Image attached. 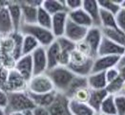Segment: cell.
Segmentation results:
<instances>
[{
  "label": "cell",
  "mask_w": 125,
  "mask_h": 115,
  "mask_svg": "<svg viewBox=\"0 0 125 115\" xmlns=\"http://www.w3.org/2000/svg\"><path fill=\"white\" fill-rule=\"evenodd\" d=\"M57 93L65 94L75 78V75L67 66H56L47 71Z\"/></svg>",
  "instance_id": "1"
},
{
  "label": "cell",
  "mask_w": 125,
  "mask_h": 115,
  "mask_svg": "<svg viewBox=\"0 0 125 115\" xmlns=\"http://www.w3.org/2000/svg\"><path fill=\"white\" fill-rule=\"evenodd\" d=\"M19 33H21L23 36L28 35L34 38L38 41L39 45L44 48H47L56 39L51 30L43 28L37 24H22Z\"/></svg>",
  "instance_id": "2"
},
{
  "label": "cell",
  "mask_w": 125,
  "mask_h": 115,
  "mask_svg": "<svg viewBox=\"0 0 125 115\" xmlns=\"http://www.w3.org/2000/svg\"><path fill=\"white\" fill-rule=\"evenodd\" d=\"M34 107H35V105L31 101L28 91L10 92L9 93L8 106L5 110L7 113L13 112V111L25 112L27 110H32Z\"/></svg>",
  "instance_id": "3"
},
{
  "label": "cell",
  "mask_w": 125,
  "mask_h": 115,
  "mask_svg": "<svg viewBox=\"0 0 125 115\" xmlns=\"http://www.w3.org/2000/svg\"><path fill=\"white\" fill-rule=\"evenodd\" d=\"M55 91L52 80L47 73L33 76L28 83V92L33 94H45Z\"/></svg>",
  "instance_id": "4"
},
{
  "label": "cell",
  "mask_w": 125,
  "mask_h": 115,
  "mask_svg": "<svg viewBox=\"0 0 125 115\" xmlns=\"http://www.w3.org/2000/svg\"><path fill=\"white\" fill-rule=\"evenodd\" d=\"M22 10V22L23 24H36L37 11L41 7L42 1H19Z\"/></svg>",
  "instance_id": "5"
},
{
  "label": "cell",
  "mask_w": 125,
  "mask_h": 115,
  "mask_svg": "<svg viewBox=\"0 0 125 115\" xmlns=\"http://www.w3.org/2000/svg\"><path fill=\"white\" fill-rule=\"evenodd\" d=\"M28 81H26L13 68L9 71L6 82V91L10 92H26L28 91Z\"/></svg>",
  "instance_id": "6"
},
{
  "label": "cell",
  "mask_w": 125,
  "mask_h": 115,
  "mask_svg": "<svg viewBox=\"0 0 125 115\" xmlns=\"http://www.w3.org/2000/svg\"><path fill=\"white\" fill-rule=\"evenodd\" d=\"M102 56L123 57L125 56V47L103 37L97 52V57H102Z\"/></svg>",
  "instance_id": "7"
},
{
  "label": "cell",
  "mask_w": 125,
  "mask_h": 115,
  "mask_svg": "<svg viewBox=\"0 0 125 115\" xmlns=\"http://www.w3.org/2000/svg\"><path fill=\"white\" fill-rule=\"evenodd\" d=\"M122 57L116 56H102L96 57L94 60L92 73H99V72H106L107 70L116 67ZM91 73V74H92Z\"/></svg>",
  "instance_id": "8"
},
{
  "label": "cell",
  "mask_w": 125,
  "mask_h": 115,
  "mask_svg": "<svg viewBox=\"0 0 125 115\" xmlns=\"http://www.w3.org/2000/svg\"><path fill=\"white\" fill-rule=\"evenodd\" d=\"M31 56L32 59V65H33V76L47 73L48 61H47L46 49L40 46Z\"/></svg>",
  "instance_id": "9"
},
{
  "label": "cell",
  "mask_w": 125,
  "mask_h": 115,
  "mask_svg": "<svg viewBox=\"0 0 125 115\" xmlns=\"http://www.w3.org/2000/svg\"><path fill=\"white\" fill-rule=\"evenodd\" d=\"M102 38H103V33H102L101 28L92 27V28L88 29L87 35H86L84 40L89 45L94 59H95L97 57V52H98L100 43L102 41Z\"/></svg>",
  "instance_id": "10"
},
{
  "label": "cell",
  "mask_w": 125,
  "mask_h": 115,
  "mask_svg": "<svg viewBox=\"0 0 125 115\" xmlns=\"http://www.w3.org/2000/svg\"><path fill=\"white\" fill-rule=\"evenodd\" d=\"M8 2L6 1L0 9V38H7L14 33L12 21L10 19L8 9Z\"/></svg>",
  "instance_id": "11"
},
{
  "label": "cell",
  "mask_w": 125,
  "mask_h": 115,
  "mask_svg": "<svg viewBox=\"0 0 125 115\" xmlns=\"http://www.w3.org/2000/svg\"><path fill=\"white\" fill-rule=\"evenodd\" d=\"M87 32H88L87 28L79 26V25L75 24L74 22H73L71 19L68 18L65 33H64V37H66L71 41L74 42L76 44L78 42L84 40V38H85V37L87 35Z\"/></svg>",
  "instance_id": "12"
},
{
  "label": "cell",
  "mask_w": 125,
  "mask_h": 115,
  "mask_svg": "<svg viewBox=\"0 0 125 115\" xmlns=\"http://www.w3.org/2000/svg\"><path fill=\"white\" fill-rule=\"evenodd\" d=\"M13 69L20 74L26 81L29 82L33 77V65L31 55L22 56L17 61H15Z\"/></svg>",
  "instance_id": "13"
},
{
  "label": "cell",
  "mask_w": 125,
  "mask_h": 115,
  "mask_svg": "<svg viewBox=\"0 0 125 115\" xmlns=\"http://www.w3.org/2000/svg\"><path fill=\"white\" fill-rule=\"evenodd\" d=\"M50 115H72L69 108V99L66 95L57 93L52 105L48 107Z\"/></svg>",
  "instance_id": "14"
},
{
  "label": "cell",
  "mask_w": 125,
  "mask_h": 115,
  "mask_svg": "<svg viewBox=\"0 0 125 115\" xmlns=\"http://www.w3.org/2000/svg\"><path fill=\"white\" fill-rule=\"evenodd\" d=\"M68 18L69 17H68L67 12H61V13H58L52 15L51 31L53 34L55 38H58L64 36Z\"/></svg>",
  "instance_id": "15"
},
{
  "label": "cell",
  "mask_w": 125,
  "mask_h": 115,
  "mask_svg": "<svg viewBox=\"0 0 125 115\" xmlns=\"http://www.w3.org/2000/svg\"><path fill=\"white\" fill-rule=\"evenodd\" d=\"M82 9L88 13V15L93 20L94 27L101 28V24H100V8H99V5L97 3V0H83Z\"/></svg>",
  "instance_id": "16"
},
{
  "label": "cell",
  "mask_w": 125,
  "mask_h": 115,
  "mask_svg": "<svg viewBox=\"0 0 125 115\" xmlns=\"http://www.w3.org/2000/svg\"><path fill=\"white\" fill-rule=\"evenodd\" d=\"M8 9L10 13V19L12 21L14 33H19L20 28L23 24L22 22V10L19 1H9Z\"/></svg>",
  "instance_id": "17"
},
{
  "label": "cell",
  "mask_w": 125,
  "mask_h": 115,
  "mask_svg": "<svg viewBox=\"0 0 125 115\" xmlns=\"http://www.w3.org/2000/svg\"><path fill=\"white\" fill-rule=\"evenodd\" d=\"M68 16H69V19H71L75 24H77L79 26H82L84 28L90 29V28L94 27L93 20L91 19V17L88 15V13L82 8L79 9V10L68 13Z\"/></svg>",
  "instance_id": "18"
},
{
  "label": "cell",
  "mask_w": 125,
  "mask_h": 115,
  "mask_svg": "<svg viewBox=\"0 0 125 115\" xmlns=\"http://www.w3.org/2000/svg\"><path fill=\"white\" fill-rule=\"evenodd\" d=\"M45 49H46L47 61H48V70L52 69L56 66H59V58H60L61 50L59 48L57 41L54 40L51 45H49Z\"/></svg>",
  "instance_id": "19"
},
{
  "label": "cell",
  "mask_w": 125,
  "mask_h": 115,
  "mask_svg": "<svg viewBox=\"0 0 125 115\" xmlns=\"http://www.w3.org/2000/svg\"><path fill=\"white\" fill-rule=\"evenodd\" d=\"M87 84L91 90H100L106 89L107 81L105 72L99 73H92L87 77Z\"/></svg>",
  "instance_id": "20"
},
{
  "label": "cell",
  "mask_w": 125,
  "mask_h": 115,
  "mask_svg": "<svg viewBox=\"0 0 125 115\" xmlns=\"http://www.w3.org/2000/svg\"><path fill=\"white\" fill-rule=\"evenodd\" d=\"M28 93L35 106H42V107H46V108H48L53 103V101L56 97V94H57L56 91H52V92L45 93V94H33V93H30V92H28Z\"/></svg>",
  "instance_id": "21"
},
{
  "label": "cell",
  "mask_w": 125,
  "mask_h": 115,
  "mask_svg": "<svg viewBox=\"0 0 125 115\" xmlns=\"http://www.w3.org/2000/svg\"><path fill=\"white\" fill-rule=\"evenodd\" d=\"M108 92L106 89H100V90H91L90 99L88 102V105H90L96 113H99L100 106L102 105L103 101L108 96Z\"/></svg>",
  "instance_id": "22"
},
{
  "label": "cell",
  "mask_w": 125,
  "mask_h": 115,
  "mask_svg": "<svg viewBox=\"0 0 125 115\" xmlns=\"http://www.w3.org/2000/svg\"><path fill=\"white\" fill-rule=\"evenodd\" d=\"M69 108L72 115H95L96 112L88 105L69 100Z\"/></svg>",
  "instance_id": "23"
},
{
  "label": "cell",
  "mask_w": 125,
  "mask_h": 115,
  "mask_svg": "<svg viewBox=\"0 0 125 115\" xmlns=\"http://www.w3.org/2000/svg\"><path fill=\"white\" fill-rule=\"evenodd\" d=\"M41 7L52 15L61 12H67L65 7V0H43Z\"/></svg>",
  "instance_id": "24"
},
{
  "label": "cell",
  "mask_w": 125,
  "mask_h": 115,
  "mask_svg": "<svg viewBox=\"0 0 125 115\" xmlns=\"http://www.w3.org/2000/svg\"><path fill=\"white\" fill-rule=\"evenodd\" d=\"M40 45L38 41L31 36H23V42H22V56H29L31 55Z\"/></svg>",
  "instance_id": "25"
},
{
  "label": "cell",
  "mask_w": 125,
  "mask_h": 115,
  "mask_svg": "<svg viewBox=\"0 0 125 115\" xmlns=\"http://www.w3.org/2000/svg\"><path fill=\"white\" fill-rule=\"evenodd\" d=\"M121 1L122 0H97V3L101 10L116 15L121 10Z\"/></svg>",
  "instance_id": "26"
},
{
  "label": "cell",
  "mask_w": 125,
  "mask_h": 115,
  "mask_svg": "<svg viewBox=\"0 0 125 115\" xmlns=\"http://www.w3.org/2000/svg\"><path fill=\"white\" fill-rule=\"evenodd\" d=\"M100 24H101V28L119 30L116 24L115 15L101 9H100Z\"/></svg>",
  "instance_id": "27"
},
{
  "label": "cell",
  "mask_w": 125,
  "mask_h": 115,
  "mask_svg": "<svg viewBox=\"0 0 125 115\" xmlns=\"http://www.w3.org/2000/svg\"><path fill=\"white\" fill-rule=\"evenodd\" d=\"M101 29L103 33V37L125 47V35L122 32L119 30H114V29H105V28H101Z\"/></svg>",
  "instance_id": "28"
},
{
  "label": "cell",
  "mask_w": 125,
  "mask_h": 115,
  "mask_svg": "<svg viewBox=\"0 0 125 115\" xmlns=\"http://www.w3.org/2000/svg\"><path fill=\"white\" fill-rule=\"evenodd\" d=\"M100 115H116V109L115 105V96L108 95L106 97L99 110Z\"/></svg>",
  "instance_id": "29"
},
{
  "label": "cell",
  "mask_w": 125,
  "mask_h": 115,
  "mask_svg": "<svg viewBox=\"0 0 125 115\" xmlns=\"http://www.w3.org/2000/svg\"><path fill=\"white\" fill-rule=\"evenodd\" d=\"M52 15L50 14L47 11H45L42 7L38 8L37 11V19H36V24L41 26L43 28L51 30L52 27Z\"/></svg>",
  "instance_id": "30"
},
{
  "label": "cell",
  "mask_w": 125,
  "mask_h": 115,
  "mask_svg": "<svg viewBox=\"0 0 125 115\" xmlns=\"http://www.w3.org/2000/svg\"><path fill=\"white\" fill-rule=\"evenodd\" d=\"M92 60H94L93 58H90L86 55H84L79 51H77L76 49L71 53L70 55V63L68 66H79V65H83L86 64L89 62H91Z\"/></svg>",
  "instance_id": "31"
},
{
  "label": "cell",
  "mask_w": 125,
  "mask_h": 115,
  "mask_svg": "<svg viewBox=\"0 0 125 115\" xmlns=\"http://www.w3.org/2000/svg\"><path fill=\"white\" fill-rule=\"evenodd\" d=\"M87 86H88V84H87V78L75 76V78L73 79V81L72 82L69 89L67 90V92L64 95H66V97L70 100V98L73 96V94L76 90H78V89H80L82 87H87Z\"/></svg>",
  "instance_id": "32"
},
{
  "label": "cell",
  "mask_w": 125,
  "mask_h": 115,
  "mask_svg": "<svg viewBox=\"0 0 125 115\" xmlns=\"http://www.w3.org/2000/svg\"><path fill=\"white\" fill-rule=\"evenodd\" d=\"M90 95H91V89L88 86L82 87V88L76 90L73 94V96L70 98V100H73V101L78 102V103L88 104L89 99H90Z\"/></svg>",
  "instance_id": "33"
},
{
  "label": "cell",
  "mask_w": 125,
  "mask_h": 115,
  "mask_svg": "<svg viewBox=\"0 0 125 115\" xmlns=\"http://www.w3.org/2000/svg\"><path fill=\"white\" fill-rule=\"evenodd\" d=\"M58 45H59V48L61 50L62 53H67V54H71L72 52H73L75 49H76V44L74 42L71 41L69 38H67L66 37H60L58 38L55 39Z\"/></svg>",
  "instance_id": "34"
},
{
  "label": "cell",
  "mask_w": 125,
  "mask_h": 115,
  "mask_svg": "<svg viewBox=\"0 0 125 115\" xmlns=\"http://www.w3.org/2000/svg\"><path fill=\"white\" fill-rule=\"evenodd\" d=\"M124 83V79L120 76L116 80L113 81L112 83H109L106 86V91L108 92L109 95H118L120 93V90L122 88V85Z\"/></svg>",
  "instance_id": "35"
},
{
  "label": "cell",
  "mask_w": 125,
  "mask_h": 115,
  "mask_svg": "<svg viewBox=\"0 0 125 115\" xmlns=\"http://www.w3.org/2000/svg\"><path fill=\"white\" fill-rule=\"evenodd\" d=\"M115 105L116 109V115L125 114V96L123 95H115Z\"/></svg>",
  "instance_id": "36"
},
{
  "label": "cell",
  "mask_w": 125,
  "mask_h": 115,
  "mask_svg": "<svg viewBox=\"0 0 125 115\" xmlns=\"http://www.w3.org/2000/svg\"><path fill=\"white\" fill-rule=\"evenodd\" d=\"M83 0H65V7L68 13L82 8Z\"/></svg>",
  "instance_id": "37"
},
{
  "label": "cell",
  "mask_w": 125,
  "mask_h": 115,
  "mask_svg": "<svg viewBox=\"0 0 125 115\" xmlns=\"http://www.w3.org/2000/svg\"><path fill=\"white\" fill-rule=\"evenodd\" d=\"M115 20L117 27L125 35V9H121L115 15Z\"/></svg>",
  "instance_id": "38"
},
{
  "label": "cell",
  "mask_w": 125,
  "mask_h": 115,
  "mask_svg": "<svg viewBox=\"0 0 125 115\" xmlns=\"http://www.w3.org/2000/svg\"><path fill=\"white\" fill-rule=\"evenodd\" d=\"M105 76H106L107 84H109V83H112L113 81L116 80L117 78H119L120 77V72L117 69V67H113V68H111V69H109L105 72Z\"/></svg>",
  "instance_id": "39"
},
{
  "label": "cell",
  "mask_w": 125,
  "mask_h": 115,
  "mask_svg": "<svg viewBox=\"0 0 125 115\" xmlns=\"http://www.w3.org/2000/svg\"><path fill=\"white\" fill-rule=\"evenodd\" d=\"M76 50L79 51L80 53H82V54H84V55H86V56H88V57H90V58L94 59L92 51H91L89 45L87 44V42L85 41V40H82V41L76 43Z\"/></svg>",
  "instance_id": "40"
},
{
  "label": "cell",
  "mask_w": 125,
  "mask_h": 115,
  "mask_svg": "<svg viewBox=\"0 0 125 115\" xmlns=\"http://www.w3.org/2000/svg\"><path fill=\"white\" fill-rule=\"evenodd\" d=\"M9 102V93L0 88V108L6 109Z\"/></svg>",
  "instance_id": "41"
},
{
  "label": "cell",
  "mask_w": 125,
  "mask_h": 115,
  "mask_svg": "<svg viewBox=\"0 0 125 115\" xmlns=\"http://www.w3.org/2000/svg\"><path fill=\"white\" fill-rule=\"evenodd\" d=\"M31 111H32V115H50L48 108L42 107V106H35Z\"/></svg>",
  "instance_id": "42"
},
{
  "label": "cell",
  "mask_w": 125,
  "mask_h": 115,
  "mask_svg": "<svg viewBox=\"0 0 125 115\" xmlns=\"http://www.w3.org/2000/svg\"><path fill=\"white\" fill-rule=\"evenodd\" d=\"M7 115H24V112H19V111H13V112H10V113H7Z\"/></svg>",
  "instance_id": "43"
},
{
  "label": "cell",
  "mask_w": 125,
  "mask_h": 115,
  "mask_svg": "<svg viewBox=\"0 0 125 115\" xmlns=\"http://www.w3.org/2000/svg\"><path fill=\"white\" fill-rule=\"evenodd\" d=\"M120 95H123V96H125V81L124 83H123V85H122V88H121V90H120V93H119Z\"/></svg>",
  "instance_id": "44"
},
{
  "label": "cell",
  "mask_w": 125,
  "mask_h": 115,
  "mask_svg": "<svg viewBox=\"0 0 125 115\" xmlns=\"http://www.w3.org/2000/svg\"><path fill=\"white\" fill-rule=\"evenodd\" d=\"M0 115H7V112H6V110H5V109H2V108H0Z\"/></svg>",
  "instance_id": "45"
},
{
  "label": "cell",
  "mask_w": 125,
  "mask_h": 115,
  "mask_svg": "<svg viewBox=\"0 0 125 115\" xmlns=\"http://www.w3.org/2000/svg\"><path fill=\"white\" fill-rule=\"evenodd\" d=\"M24 115H32V111L31 110H27L24 112Z\"/></svg>",
  "instance_id": "46"
},
{
  "label": "cell",
  "mask_w": 125,
  "mask_h": 115,
  "mask_svg": "<svg viewBox=\"0 0 125 115\" xmlns=\"http://www.w3.org/2000/svg\"><path fill=\"white\" fill-rule=\"evenodd\" d=\"M121 9H125V0L121 1Z\"/></svg>",
  "instance_id": "47"
},
{
  "label": "cell",
  "mask_w": 125,
  "mask_h": 115,
  "mask_svg": "<svg viewBox=\"0 0 125 115\" xmlns=\"http://www.w3.org/2000/svg\"><path fill=\"white\" fill-rule=\"evenodd\" d=\"M4 3H5V2H3V1H0V9H1V7L4 5Z\"/></svg>",
  "instance_id": "48"
},
{
  "label": "cell",
  "mask_w": 125,
  "mask_h": 115,
  "mask_svg": "<svg viewBox=\"0 0 125 115\" xmlns=\"http://www.w3.org/2000/svg\"><path fill=\"white\" fill-rule=\"evenodd\" d=\"M95 115H100V114H99V113H96V114H95Z\"/></svg>",
  "instance_id": "49"
},
{
  "label": "cell",
  "mask_w": 125,
  "mask_h": 115,
  "mask_svg": "<svg viewBox=\"0 0 125 115\" xmlns=\"http://www.w3.org/2000/svg\"><path fill=\"white\" fill-rule=\"evenodd\" d=\"M124 115H125V114H124Z\"/></svg>",
  "instance_id": "50"
}]
</instances>
